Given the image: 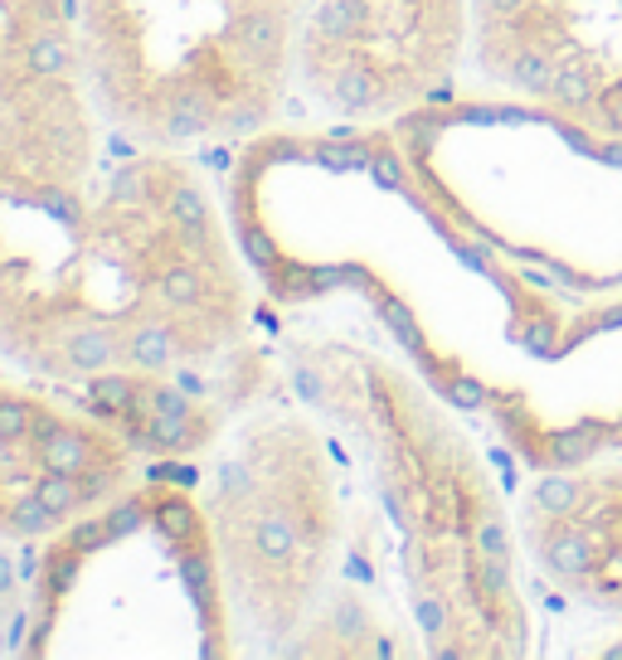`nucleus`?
I'll use <instances>...</instances> for the list:
<instances>
[{
    "label": "nucleus",
    "mask_w": 622,
    "mask_h": 660,
    "mask_svg": "<svg viewBox=\"0 0 622 660\" xmlns=\"http://www.w3.org/2000/svg\"><path fill=\"white\" fill-rule=\"evenodd\" d=\"M297 374L369 452L423 651L472 660L531 651L515 515L457 417L414 374L361 345H297Z\"/></svg>",
    "instance_id": "1"
},
{
    "label": "nucleus",
    "mask_w": 622,
    "mask_h": 660,
    "mask_svg": "<svg viewBox=\"0 0 622 660\" xmlns=\"http://www.w3.org/2000/svg\"><path fill=\"white\" fill-rule=\"evenodd\" d=\"M472 53V0H307L297 69L351 122L408 117Z\"/></svg>",
    "instance_id": "2"
},
{
    "label": "nucleus",
    "mask_w": 622,
    "mask_h": 660,
    "mask_svg": "<svg viewBox=\"0 0 622 660\" xmlns=\"http://www.w3.org/2000/svg\"><path fill=\"white\" fill-rule=\"evenodd\" d=\"M472 63L515 102L622 137V0H472Z\"/></svg>",
    "instance_id": "3"
},
{
    "label": "nucleus",
    "mask_w": 622,
    "mask_h": 660,
    "mask_svg": "<svg viewBox=\"0 0 622 660\" xmlns=\"http://www.w3.org/2000/svg\"><path fill=\"white\" fill-rule=\"evenodd\" d=\"M515 534L554 598L622 622V452L540 466L515 501Z\"/></svg>",
    "instance_id": "4"
}]
</instances>
